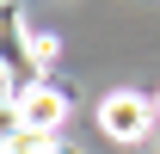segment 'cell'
I'll use <instances>...</instances> for the list:
<instances>
[{"instance_id": "obj_1", "label": "cell", "mask_w": 160, "mask_h": 154, "mask_svg": "<svg viewBox=\"0 0 160 154\" xmlns=\"http://www.w3.org/2000/svg\"><path fill=\"white\" fill-rule=\"evenodd\" d=\"M154 99H142V93H129V86H117V93H105L99 99V130L111 136V142H142V136L154 130Z\"/></svg>"}, {"instance_id": "obj_4", "label": "cell", "mask_w": 160, "mask_h": 154, "mask_svg": "<svg viewBox=\"0 0 160 154\" xmlns=\"http://www.w3.org/2000/svg\"><path fill=\"white\" fill-rule=\"evenodd\" d=\"M154 111H160V99H154Z\"/></svg>"}, {"instance_id": "obj_3", "label": "cell", "mask_w": 160, "mask_h": 154, "mask_svg": "<svg viewBox=\"0 0 160 154\" xmlns=\"http://www.w3.org/2000/svg\"><path fill=\"white\" fill-rule=\"evenodd\" d=\"M31 142H43V136H25V130H12V142H6V154H43V148H31Z\"/></svg>"}, {"instance_id": "obj_2", "label": "cell", "mask_w": 160, "mask_h": 154, "mask_svg": "<svg viewBox=\"0 0 160 154\" xmlns=\"http://www.w3.org/2000/svg\"><path fill=\"white\" fill-rule=\"evenodd\" d=\"M68 123V93H56V86H43V80H31L19 99H12V130H25V136H49Z\"/></svg>"}]
</instances>
